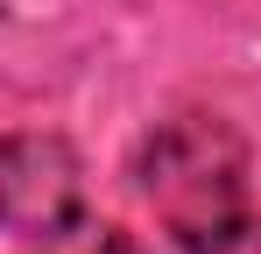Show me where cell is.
<instances>
[{
    "instance_id": "7a4b0ae2",
    "label": "cell",
    "mask_w": 261,
    "mask_h": 254,
    "mask_svg": "<svg viewBox=\"0 0 261 254\" xmlns=\"http://www.w3.org/2000/svg\"><path fill=\"white\" fill-rule=\"evenodd\" d=\"M99 254H141V247H134L127 233H106V240H99Z\"/></svg>"
},
{
    "instance_id": "6da1fadb",
    "label": "cell",
    "mask_w": 261,
    "mask_h": 254,
    "mask_svg": "<svg viewBox=\"0 0 261 254\" xmlns=\"http://www.w3.org/2000/svg\"><path fill=\"white\" fill-rule=\"evenodd\" d=\"M141 191L170 219V233L191 254H240L254 247V212H247V156L219 120L191 113L170 120L141 156Z\"/></svg>"
}]
</instances>
